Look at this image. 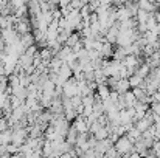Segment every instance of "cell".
Wrapping results in <instances>:
<instances>
[{
	"instance_id": "obj_1",
	"label": "cell",
	"mask_w": 160,
	"mask_h": 158,
	"mask_svg": "<svg viewBox=\"0 0 160 158\" xmlns=\"http://www.w3.org/2000/svg\"><path fill=\"white\" fill-rule=\"evenodd\" d=\"M113 147L117 149V152H118L120 155H126V154H129V152L134 151V143H132L126 135H121V136H118V140L113 143Z\"/></svg>"
},
{
	"instance_id": "obj_2",
	"label": "cell",
	"mask_w": 160,
	"mask_h": 158,
	"mask_svg": "<svg viewBox=\"0 0 160 158\" xmlns=\"http://www.w3.org/2000/svg\"><path fill=\"white\" fill-rule=\"evenodd\" d=\"M76 84H78V79H76L75 76H70V78L62 84V93H64V96L72 98L73 95H78V87H76Z\"/></svg>"
},
{
	"instance_id": "obj_3",
	"label": "cell",
	"mask_w": 160,
	"mask_h": 158,
	"mask_svg": "<svg viewBox=\"0 0 160 158\" xmlns=\"http://www.w3.org/2000/svg\"><path fill=\"white\" fill-rule=\"evenodd\" d=\"M27 136H28V135H27V129H25V127L17 126V127H14V132H12V135H11V143H14V144L20 146V144H23V143H25Z\"/></svg>"
},
{
	"instance_id": "obj_4",
	"label": "cell",
	"mask_w": 160,
	"mask_h": 158,
	"mask_svg": "<svg viewBox=\"0 0 160 158\" xmlns=\"http://www.w3.org/2000/svg\"><path fill=\"white\" fill-rule=\"evenodd\" d=\"M72 126L78 130V133L89 132V124H87V121H86V116H82V115H76V116H75V121H73Z\"/></svg>"
},
{
	"instance_id": "obj_5",
	"label": "cell",
	"mask_w": 160,
	"mask_h": 158,
	"mask_svg": "<svg viewBox=\"0 0 160 158\" xmlns=\"http://www.w3.org/2000/svg\"><path fill=\"white\" fill-rule=\"evenodd\" d=\"M137 5H138L140 9H145V11H148V12L157 11V3H156L154 0H138Z\"/></svg>"
},
{
	"instance_id": "obj_6",
	"label": "cell",
	"mask_w": 160,
	"mask_h": 158,
	"mask_svg": "<svg viewBox=\"0 0 160 158\" xmlns=\"http://www.w3.org/2000/svg\"><path fill=\"white\" fill-rule=\"evenodd\" d=\"M109 93H110V90H109L107 84H97V95H98L100 99L109 98Z\"/></svg>"
},
{
	"instance_id": "obj_7",
	"label": "cell",
	"mask_w": 160,
	"mask_h": 158,
	"mask_svg": "<svg viewBox=\"0 0 160 158\" xmlns=\"http://www.w3.org/2000/svg\"><path fill=\"white\" fill-rule=\"evenodd\" d=\"M123 95V101H124V104L126 107H131V105L135 104V101H137V98H135V95L131 92V89L128 90V92H124V93H121Z\"/></svg>"
},
{
	"instance_id": "obj_8",
	"label": "cell",
	"mask_w": 160,
	"mask_h": 158,
	"mask_svg": "<svg viewBox=\"0 0 160 158\" xmlns=\"http://www.w3.org/2000/svg\"><path fill=\"white\" fill-rule=\"evenodd\" d=\"M149 71H151V67L148 65V64H140L138 65V68H137V71H135V74H138L140 78H148V74H149Z\"/></svg>"
},
{
	"instance_id": "obj_9",
	"label": "cell",
	"mask_w": 160,
	"mask_h": 158,
	"mask_svg": "<svg viewBox=\"0 0 160 158\" xmlns=\"http://www.w3.org/2000/svg\"><path fill=\"white\" fill-rule=\"evenodd\" d=\"M79 41H81V36H79V33H73V31H72V33L68 34L67 41H65V45H68V47L72 48V47H73L75 44H78Z\"/></svg>"
},
{
	"instance_id": "obj_10",
	"label": "cell",
	"mask_w": 160,
	"mask_h": 158,
	"mask_svg": "<svg viewBox=\"0 0 160 158\" xmlns=\"http://www.w3.org/2000/svg\"><path fill=\"white\" fill-rule=\"evenodd\" d=\"M135 19H137V23H146V20L149 19V12L145 11V9H140V8H138Z\"/></svg>"
},
{
	"instance_id": "obj_11",
	"label": "cell",
	"mask_w": 160,
	"mask_h": 158,
	"mask_svg": "<svg viewBox=\"0 0 160 158\" xmlns=\"http://www.w3.org/2000/svg\"><path fill=\"white\" fill-rule=\"evenodd\" d=\"M128 81H129V85H131V89H134V87H138L140 84H142V81H143V78H140L138 74H131L129 78H128Z\"/></svg>"
},
{
	"instance_id": "obj_12",
	"label": "cell",
	"mask_w": 160,
	"mask_h": 158,
	"mask_svg": "<svg viewBox=\"0 0 160 158\" xmlns=\"http://www.w3.org/2000/svg\"><path fill=\"white\" fill-rule=\"evenodd\" d=\"M42 154L44 155H52L53 154V147H52V141H45L44 144H42Z\"/></svg>"
},
{
	"instance_id": "obj_13",
	"label": "cell",
	"mask_w": 160,
	"mask_h": 158,
	"mask_svg": "<svg viewBox=\"0 0 160 158\" xmlns=\"http://www.w3.org/2000/svg\"><path fill=\"white\" fill-rule=\"evenodd\" d=\"M82 5H84V3H82L81 0H70V6H72L73 9H81Z\"/></svg>"
},
{
	"instance_id": "obj_14",
	"label": "cell",
	"mask_w": 160,
	"mask_h": 158,
	"mask_svg": "<svg viewBox=\"0 0 160 158\" xmlns=\"http://www.w3.org/2000/svg\"><path fill=\"white\" fill-rule=\"evenodd\" d=\"M151 110H152V113L160 115V103H151Z\"/></svg>"
},
{
	"instance_id": "obj_15",
	"label": "cell",
	"mask_w": 160,
	"mask_h": 158,
	"mask_svg": "<svg viewBox=\"0 0 160 158\" xmlns=\"http://www.w3.org/2000/svg\"><path fill=\"white\" fill-rule=\"evenodd\" d=\"M58 5H59L61 8H62V6H68V5H70V0H59Z\"/></svg>"
},
{
	"instance_id": "obj_16",
	"label": "cell",
	"mask_w": 160,
	"mask_h": 158,
	"mask_svg": "<svg viewBox=\"0 0 160 158\" xmlns=\"http://www.w3.org/2000/svg\"><path fill=\"white\" fill-rule=\"evenodd\" d=\"M48 2H50V3H53V5H58V3H59V0H48Z\"/></svg>"
},
{
	"instance_id": "obj_17",
	"label": "cell",
	"mask_w": 160,
	"mask_h": 158,
	"mask_svg": "<svg viewBox=\"0 0 160 158\" xmlns=\"http://www.w3.org/2000/svg\"><path fill=\"white\" fill-rule=\"evenodd\" d=\"M157 9H160V2H157Z\"/></svg>"
},
{
	"instance_id": "obj_18",
	"label": "cell",
	"mask_w": 160,
	"mask_h": 158,
	"mask_svg": "<svg viewBox=\"0 0 160 158\" xmlns=\"http://www.w3.org/2000/svg\"><path fill=\"white\" fill-rule=\"evenodd\" d=\"M159 67H160V64H159Z\"/></svg>"
}]
</instances>
